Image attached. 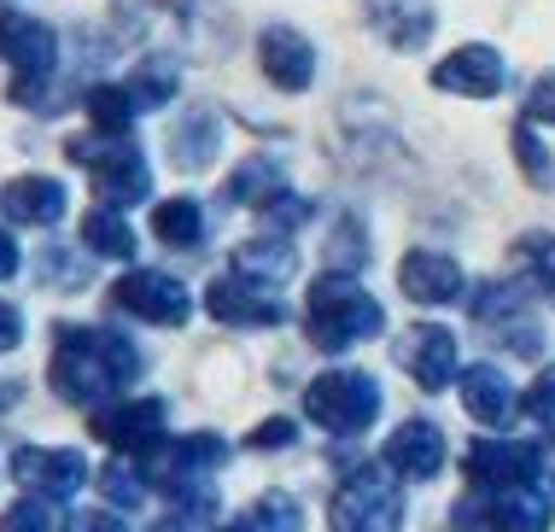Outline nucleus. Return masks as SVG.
Segmentation results:
<instances>
[{
	"label": "nucleus",
	"mask_w": 555,
	"mask_h": 532,
	"mask_svg": "<svg viewBox=\"0 0 555 532\" xmlns=\"http://www.w3.org/2000/svg\"><path fill=\"white\" fill-rule=\"evenodd\" d=\"M170 159L182 164V170H205V164L217 159V147H222V117L217 112H188V117H176L170 124Z\"/></svg>",
	"instance_id": "412c9836"
},
{
	"label": "nucleus",
	"mask_w": 555,
	"mask_h": 532,
	"mask_svg": "<svg viewBox=\"0 0 555 532\" xmlns=\"http://www.w3.org/2000/svg\"><path fill=\"white\" fill-rule=\"evenodd\" d=\"M12 340H18V311H12V304H0V352H7Z\"/></svg>",
	"instance_id": "58836bf2"
},
{
	"label": "nucleus",
	"mask_w": 555,
	"mask_h": 532,
	"mask_svg": "<svg viewBox=\"0 0 555 532\" xmlns=\"http://www.w3.org/2000/svg\"><path fill=\"white\" fill-rule=\"evenodd\" d=\"M544 468V451L527 439H479L468 451V480L479 492H503V485H527Z\"/></svg>",
	"instance_id": "1a4fd4ad"
},
{
	"label": "nucleus",
	"mask_w": 555,
	"mask_h": 532,
	"mask_svg": "<svg viewBox=\"0 0 555 532\" xmlns=\"http://www.w3.org/2000/svg\"><path fill=\"white\" fill-rule=\"evenodd\" d=\"M515 159H520V170H527L532 188H550V181H555V159L544 152V141H538V124H527V117L515 124Z\"/></svg>",
	"instance_id": "cd10ccee"
},
{
	"label": "nucleus",
	"mask_w": 555,
	"mask_h": 532,
	"mask_svg": "<svg viewBox=\"0 0 555 532\" xmlns=\"http://www.w3.org/2000/svg\"><path fill=\"white\" fill-rule=\"evenodd\" d=\"M462 404H468V416L486 421V428H508V421L520 416V392L498 363H479V369L462 375Z\"/></svg>",
	"instance_id": "dca6fc26"
},
{
	"label": "nucleus",
	"mask_w": 555,
	"mask_h": 532,
	"mask_svg": "<svg viewBox=\"0 0 555 532\" xmlns=\"http://www.w3.org/2000/svg\"><path fill=\"white\" fill-rule=\"evenodd\" d=\"M222 532H263V527H258V521H251V515H246V521H229Z\"/></svg>",
	"instance_id": "a19ab883"
},
{
	"label": "nucleus",
	"mask_w": 555,
	"mask_h": 532,
	"mask_svg": "<svg viewBox=\"0 0 555 532\" xmlns=\"http://www.w3.org/2000/svg\"><path fill=\"white\" fill-rule=\"evenodd\" d=\"M0 59H7L18 76H48L59 65V36L53 24L41 18H24V12H0Z\"/></svg>",
	"instance_id": "9b49d317"
},
{
	"label": "nucleus",
	"mask_w": 555,
	"mask_h": 532,
	"mask_svg": "<svg viewBox=\"0 0 555 532\" xmlns=\"http://www.w3.org/2000/svg\"><path fill=\"white\" fill-rule=\"evenodd\" d=\"M520 264H527L532 287L555 304V235H527L520 240Z\"/></svg>",
	"instance_id": "c85d7f7f"
},
{
	"label": "nucleus",
	"mask_w": 555,
	"mask_h": 532,
	"mask_svg": "<svg viewBox=\"0 0 555 532\" xmlns=\"http://www.w3.org/2000/svg\"><path fill=\"white\" fill-rule=\"evenodd\" d=\"M550 492H538V485H503V492H486V504H462L456 521H486L491 532H544L550 527Z\"/></svg>",
	"instance_id": "6e6552de"
},
{
	"label": "nucleus",
	"mask_w": 555,
	"mask_h": 532,
	"mask_svg": "<svg viewBox=\"0 0 555 532\" xmlns=\"http://www.w3.org/2000/svg\"><path fill=\"white\" fill-rule=\"evenodd\" d=\"M0 205L12 211V223H59L65 217V181L59 176H18V181H7Z\"/></svg>",
	"instance_id": "aec40b11"
},
{
	"label": "nucleus",
	"mask_w": 555,
	"mask_h": 532,
	"mask_svg": "<svg viewBox=\"0 0 555 532\" xmlns=\"http://www.w3.org/2000/svg\"><path fill=\"white\" fill-rule=\"evenodd\" d=\"M305 328H310V345H317V352H351L357 340H374V333L386 328V311L351 276L334 269V276H322L317 287H310Z\"/></svg>",
	"instance_id": "f03ea898"
},
{
	"label": "nucleus",
	"mask_w": 555,
	"mask_h": 532,
	"mask_svg": "<svg viewBox=\"0 0 555 532\" xmlns=\"http://www.w3.org/2000/svg\"><path fill=\"white\" fill-rule=\"evenodd\" d=\"M293 421H263V428L258 433H251V445H258V451H281V445H293Z\"/></svg>",
	"instance_id": "e433bc0d"
},
{
	"label": "nucleus",
	"mask_w": 555,
	"mask_h": 532,
	"mask_svg": "<svg viewBox=\"0 0 555 532\" xmlns=\"http://www.w3.org/2000/svg\"><path fill=\"white\" fill-rule=\"evenodd\" d=\"M281 188H287V170H281L275 159H246V164L229 176L222 200H234V205H263L269 193H281Z\"/></svg>",
	"instance_id": "5701e85b"
},
{
	"label": "nucleus",
	"mask_w": 555,
	"mask_h": 532,
	"mask_svg": "<svg viewBox=\"0 0 555 532\" xmlns=\"http://www.w3.org/2000/svg\"><path fill=\"white\" fill-rule=\"evenodd\" d=\"M398 363L415 375V387L439 392V387H450V380H456V333H450V328H433V322L410 328V333L398 340Z\"/></svg>",
	"instance_id": "f8f14e48"
},
{
	"label": "nucleus",
	"mask_w": 555,
	"mask_h": 532,
	"mask_svg": "<svg viewBox=\"0 0 555 532\" xmlns=\"http://www.w3.org/2000/svg\"><path fill=\"white\" fill-rule=\"evenodd\" d=\"M18 269V246H12V235H0V276H12Z\"/></svg>",
	"instance_id": "ea45409f"
},
{
	"label": "nucleus",
	"mask_w": 555,
	"mask_h": 532,
	"mask_svg": "<svg viewBox=\"0 0 555 532\" xmlns=\"http://www.w3.org/2000/svg\"><path fill=\"white\" fill-rule=\"evenodd\" d=\"M363 12H369L374 36H380L386 48H398V53H415V48H427L433 24H439V12H433V0H363Z\"/></svg>",
	"instance_id": "4468645a"
},
{
	"label": "nucleus",
	"mask_w": 555,
	"mask_h": 532,
	"mask_svg": "<svg viewBox=\"0 0 555 532\" xmlns=\"http://www.w3.org/2000/svg\"><path fill=\"white\" fill-rule=\"evenodd\" d=\"M386 468L398 480H433L444 468V433L433 421H403V428L386 439Z\"/></svg>",
	"instance_id": "2eb2a0df"
},
{
	"label": "nucleus",
	"mask_w": 555,
	"mask_h": 532,
	"mask_svg": "<svg viewBox=\"0 0 555 532\" xmlns=\"http://www.w3.org/2000/svg\"><path fill=\"white\" fill-rule=\"evenodd\" d=\"M310 223V200H298V193H269L263 200V228L269 235H293V228H305Z\"/></svg>",
	"instance_id": "c756f323"
},
{
	"label": "nucleus",
	"mask_w": 555,
	"mask_h": 532,
	"mask_svg": "<svg viewBox=\"0 0 555 532\" xmlns=\"http://www.w3.org/2000/svg\"><path fill=\"white\" fill-rule=\"evenodd\" d=\"M12 474H18L36 497H70L88 474V463L77 451H18L12 456Z\"/></svg>",
	"instance_id": "f3484780"
},
{
	"label": "nucleus",
	"mask_w": 555,
	"mask_h": 532,
	"mask_svg": "<svg viewBox=\"0 0 555 532\" xmlns=\"http://www.w3.org/2000/svg\"><path fill=\"white\" fill-rule=\"evenodd\" d=\"M106 497H112V504H124V509H134V504L146 497V485H141V474H134V468L117 463V468H106Z\"/></svg>",
	"instance_id": "72a5a7b5"
},
{
	"label": "nucleus",
	"mask_w": 555,
	"mask_h": 532,
	"mask_svg": "<svg viewBox=\"0 0 555 532\" xmlns=\"http://www.w3.org/2000/svg\"><path fill=\"white\" fill-rule=\"evenodd\" d=\"M70 532H124V521H112V515H82Z\"/></svg>",
	"instance_id": "4c0bfd02"
},
{
	"label": "nucleus",
	"mask_w": 555,
	"mask_h": 532,
	"mask_svg": "<svg viewBox=\"0 0 555 532\" xmlns=\"http://www.w3.org/2000/svg\"><path fill=\"white\" fill-rule=\"evenodd\" d=\"M112 304L129 316H141V322H158V328L188 322V311H193L188 287L176 276H158V269H129V276L112 287Z\"/></svg>",
	"instance_id": "423d86ee"
},
{
	"label": "nucleus",
	"mask_w": 555,
	"mask_h": 532,
	"mask_svg": "<svg viewBox=\"0 0 555 532\" xmlns=\"http://www.w3.org/2000/svg\"><path fill=\"white\" fill-rule=\"evenodd\" d=\"M398 287L415 304H450L462 293V264H456V257H444V252H410L398 264Z\"/></svg>",
	"instance_id": "a211bd4d"
},
{
	"label": "nucleus",
	"mask_w": 555,
	"mask_h": 532,
	"mask_svg": "<svg viewBox=\"0 0 555 532\" xmlns=\"http://www.w3.org/2000/svg\"><path fill=\"white\" fill-rule=\"evenodd\" d=\"M65 152H70V159H88L100 205L124 211V205H141L146 193H153V164L134 152L129 135H106V141H100V135H77Z\"/></svg>",
	"instance_id": "7ed1b4c3"
},
{
	"label": "nucleus",
	"mask_w": 555,
	"mask_h": 532,
	"mask_svg": "<svg viewBox=\"0 0 555 532\" xmlns=\"http://www.w3.org/2000/svg\"><path fill=\"white\" fill-rule=\"evenodd\" d=\"M153 532H188V521H158Z\"/></svg>",
	"instance_id": "79ce46f5"
},
{
	"label": "nucleus",
	"mask_w": 555,
	"mask_h": 532,
	"mask_svg": "<svg viewBox=\"0 0 555 532\" xmlns=\"http://www.w3.org/2000/svg\"><path fill=\"white\" fill-rule=\"evenodd\" d=\"M158 428H164V404H158V398H134V404H112L106 416L94 421V433L106 439V445H124V451L158 445Z\"/></svg>",
	"instance_id": "6ab92c4d"
},
{
	"label": "nucleus",
	"mask_w": 555,
	"mask_h": 532,
	"mask_svg": "<svg viewBox=\"0 0 555 532\" xmlns=\"http://www.w3.org/2000/svg\"><path fill=\"white\" fill-rule=\"evenodd\" d=\"M0 532H53L48 497H24V504H12L7 515H0Z\"/></svg>",
	"instance_id": "2f4dec72"
},
{
	"label": "nucleus",
	"mask_w": 555,
	"mask_h": 532,
	"mask_svg": "<svg viewBox=\"0 0 555 532\" xmlns=\"http://www.w3.org/2000/svg\"><path fill=\"white\" fill-rule=\"evenodd\" d=\"M153 235L164 240V246H199V235H205L199 200H164L153 211Z\"/></svg>",
	"instance_id": "b1692460"
},
{
	"label": "nucleus",
	"mask_w": 555,
	"mask_h": 532,
	"mask_svg": "<svg viewBox=\"0 0 555 532\" xmlns=\"http://www.w3.org/2000/svg\"><path fill=\"white\" fill-rule=\"evenodd\" d=\"M305 409H310L317 428L351 439V433H363L369 421L380 416V387H374V375H363V369H334V375L310 380Z\"/></svg>",
	"instance_id": "20e7f679"
},
{
	"label": "nucleus",
	"mask_w": 555,
	"mask_h": 532,
	"mask_svg": "<svg viewBox=\"0 0 555 532\" xmlns=\"http://www.w3.org/2000/svg\"><path fill=\"white\" fill-rule=\"evenodd\" d=\"M258 65L275 88H287V94H305L310 83H317V48H310L305 29L293 24H269L258 36Z\"/></svg>",
	"instance_id": "9d476101"
},
{
	"label": "nucleus",
	"mask_w": 555,
	"mask_h": 532,
	"mask_svg": "<svg viewBox=\"0 0 555 532\" xmlns=\"http://www.w3.org/2000/svg\"><path fill=\"white\" fill-rule=\"evenodd\" d=\"M527 124H555V71H544L527 88Z\"/></svg>",
	"instance_id": "f704fd0d"
},
{
	"label": "nucleus",
	"mask_w": 555,
	"mask_h": 532,
	"mask_svg": "<svg viewBox=\"0 0 555 532\" xmlns=\"http://www.w3.org/2000/svg\"><path fill=\"white\" fill-rule=\"evenodd\" d=\"M327 252H334V264H339V269H357V264L369 257V240H363V228H357V223H345V235L334 228V246H327Z\"/></svg>",
	"instance_id": "c9c22d12"
},
{
	"label": "nucleus",
	"mask_w": 555,
	"mask_h": 532,
	"mask_svg": "<svg viewBox=\"0 0 555 532\" xmlns=\"http://www.w3.org/2000/svg\"><path fill=\"white\" fill-rule=\"evenodd\" d=\"M217 322H234V328H275L281 316V299L269 293V287L246 281V276H229V281H211V293H205Z\"/></svg>",
	"instance_id": "ddd939ff"
},
{
	"label": "nucleus",
	"mask_w": 555,
	"mask_h": 532,
	"mask_svg": "<svg viewBox=\"0 0 555 532\" xmlns=\"http://www.w3.org/2000/svg\"><path fill=\"white\" fill-rule=\"evenodd\" d=\"M251 521H258L263 532H305V509H298L287 492H269V497H258Z\"/></svg>",
	"instance_id": "7c9ffc66"
},
{
	"label": "nucleus",
	"mask_w": 555,
	"mask_h": 532,
	"mask_svg": "<svg viewBox=\"0 0 555 532\" xmlns=\"http://www.w3.org/2000/svg\"><path fill=\"white\" fill-rule=\"evenodd\" d=\"M433 88H444V94H462V100H491L508 88V65L498 48H486V41H468V48L444 53L439 65H433Z\"/></svg>",
	"instance_id": "0eeeda50"
},
{
	"label": "nucleus",
	"mask_w": 555,
	"mask_h": 532,
	"mask_svg": "<svg viewBox=\"0 0 555 532\" xmlns=\"http://www.w3.org/2000/svg\"><path fill=\"white\" fill-rule=\"evenodd\" d=\"M403 497L386 468H357L334 497V532H398Z\"/></svg>",
	"instance_id": "39448f33"
},
{
	"label": "nucleus",
	"mask_w": 555,
	"mask_h": 532,
	"mask_svg": "<svg viewBox=\"0 0 555 532\" xmlns=\"http://www.w3.org/2000/svg\"><path fill=\"white\" fill-rule=\"evenodd\" d=\"M141 375V352L129 340H117L106 328H59V352H53V387L70 404H94L106 392L129 387Z\"/></svg>",
	"instance_id": "f257e3e1"
},
{
	"label": "nucleus",
	"mask_w": 555,
	"mask_h": 532,
	"mask_svg": "<svg viewBox=\"0 0 555 532\" xmlns=\"http://www.w3.org/2000/svg\"><path fill=\"white\" fill-rule=\"evenodd\" d=\"M82 240L94 246L100 257H134V235H129V223H124V211H94V217L82 223Z\"/></svg>",
	"instance_id": "bb28decb"
},
{
	"label": "nucleus",
	"mask_w": 555,
	"mask_h": 532,
	"mask_svg": "<svg viewBox=\"0 0 555 532\" xmlns=\"http://www.w3.org/2000/svg\"><path fill=\"white\" fill-rule=\"evenodd\" d=\"M134 112H141V105H134L129 83L124 88H94V94H88V117H94L100 135H129Z\"/></svg>",
	"instance_id": "a878e982"
},
{
	"label": "nucleus",
	"mask_w": 555,
	"mask_h": 532,
	"mask_svg": "<svg viewBox=\"0 0 555 532\" xmlns=\"http://www.w3.org/2000/svg\"><path fill=\"white\" fill-rule=\"evenodd\" d=\"M520 409H527L532 421H544V428H555V363H550V369H544V375H538L532 387H527V398H520Z\"/></svg>",
	"instance_id": "473e14b6"
},
{
	"label": "nucleus",
	"mask_w": 555,
	"mask_h": 532,
	"mask_svg": "<svg viewBox=\"0 0 555 532\" xmlns=\"http://www.w3.org/2000/svg\"><path fill=\"white\" fill-rule=\"evenodd\" d=\"M176 88H182V71H176V59H164V53L158 59H141V71L129 76V94H134L141 112H146V105H164Z\"/></svg>",
	"instance_id": "393cba45"
},
{
	"label": "nucleus",
	"mask_w": 555,
	"mask_h": 532,
	"mask_svg": "<svg viewBox=\"0 0 555 532\" xmlns=\"http://www.w3.org/2000/svg\"><path fill=\"white\" fill-rule=\"evenodd\" d=\"M298 269V252L287 246V240H251V246H240L234 252V276H246V281H258V287H281Z\"/></svg>",
	"instance_id": "4be33fe9"
}]
</instances>
